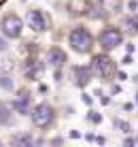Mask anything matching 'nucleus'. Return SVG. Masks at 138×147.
Segmentation results:
<instances>
[{"mask_svg":"<svg viewBox=\"0 0 138 147\" xmlns=\"http://www.w3.org/2000/svg\"><path fill=\"white\" fill-rule=\"evenodd\" d=\"M68 43L76 53H89L91 49H94V36H91V32L83 26H76V28L70 30Z\"/></svg>","mask_w":138,"mask_h":147,"instance_id":"1","label":"nucleus"},{"mask_svg":"<svg viewBox=\"0 0 138 147\" xmlns=\"http://www.w3.org/2000/svg\"><path fill=\"white\" fill-rule=\"evenodd\" d=\"M123 26L130 34H138V17H125Z\"/></svg>","mask_w":138,"mask_h":147,"instance_id":"14","label":"nucleus"},{"mask_svg":"<svg viewBox=\"0 0 138 147\" xmlns=\"http://www.w3.org/2000/svg\"><path fill=\"white\" fill-rule=\"evenodd\" d=\"M136 105H138V92H136Z\"/></svg>","mask_w":138,"mask_h":147,"instance_id":"20","label":"nucleus"},{"mask_svg":"<svg viewBox=\"0 0 138 147\" xmlns=\"http://www.w3.org/2000/svg\"><path fill=\"white\" fill-rule=\"evenodd\" d=\"M127 7H130V11H134V9L138 7V2H134V0H132V2H130V4H127Z\"/></svg>","mask_w":138,"mask_h":147,"instance_id":"18","label":"nucleus"},{"mask_svg":"<svg viewBox=\"0 0 138 147\" xmlns=\"http://www.w3.org/2000/svg\"><path fill=\"white\" fill-rule=\"evenodd\" d=\"M91 66H74L72 68V81L74 85H79V88H85V85L91 81Z\"/></svg>","mask_w":138,"mask_h":147,"instance_id":"7","label":"nucleus"},{"mask_svg":"<svg viewBox=\"0 0 138 147\" xmlns=\"http://www.w3.org/2000/svg\"><path fill=\"white\" fill-rule=\"evenodd\" d=\"M28 26L32 28L34 32H43V30H47V17H45V13L38 11V9L28 11Z\"/></svg>","mask_w":138,"mask_h":147,"instance_id":"6","label":"nucleus"},{"mask_svg":"<svg viewBox=\"0 0 138 147\" xmlns=\"http://www.w3.org/2000/svg\"><path fill=\"white\" fill-rule=\"evenodd\" d=\"M100 7L104 13H117L121 9V0H100Z\"/></svg>","mask_w":138,"mask_h":147,"instance_id":"11","label":"nucleus"},{"mask_svg":"<svg viewBox=\"0 0 138 147\" xmlns=\"http://www.w3.org/2000/svg\"><path fill=\"white\" fill-rule=\"evenodd\" d=\"M115 126L121 130V132H125V134L130 132V124H127V121H119V119H117V121H115Z\"/></svg>","mask_w":138,"mask_h":147,"instance_id":"16","label":"nucleus"},{"mask_svg":"<svg viewBox=\"0 0 138 147\" xmlns=\"http://www.w3.org/2000/svg\"><path fill=\"white\" fill-rule=\"evenodd\" d=\"M91 73L102 77V79H111V77H115L117 66H115V62L109 58V55H104V53L94 55V60H91Z\"/></svg>","mask_w":138,"mask_h":147,"instance_id":"2","label":"nucleus"},{"mask_svg":"<svg viewBox=\"0 0 138 147\" xmlns=\"http://www.w3.org/2000/svg\"><path fill=\"white\" fill-rule=\"evenodd\" d=\"M47 62L51 64V66L60 68V66H64V62H66V53L60 47H51L49 53H47Z\"/></svg>","mask_w":138,"mask_h":147,"instance_id":"8","label":"nucleus"},{"mask_svg":"<svg viewBox=\"0 0 138 147\" xmlns=\"http://www.w3.org/2000/svg\"><path fill=\"white\" fill-rule=\"evenodd\" d=\"M89 2L87 0H68V11L74 13V15H81V13H87L89 11Z\"/></svg>","mask_w":138,"mask_h":147,"instance_id":"10","label":"nucleus"},{"mask_svg":"<svg viewBox=\"0 0 138 147\" xmlns=\"http://www.w3.org/2000/svg\"><path fill=\"white\" fill-rule=\"evenodd\" d=\"M13 109L17 111V113H21V115L30 113V96H28V92H21V94H19V98L13 102Z\"/></svg>","mask_w":138,"mask_h":147,"instance_id":"9","label":"nucleus"},{"mask_svg":"<svg viewBox=\"0 0 138 147\" xmlns=\"http://www.w3.org/2000/svg\"><path fill=\"white\" fill-rule=\"evenodd\" d=\"M11 143H13V145H32L34 139H32L30 134H15L13 139H11Z\"/></svg>","mask_w":138,"mask_h":147,"instance_id":"13","label":"nucleus"},{"mask_svg":"<svg viewBox=\"0 0 138 147\" xmlns=\"http://www.w3.org/2000/svg\"><path fill=\"white\" fill-rule=\"evenodd\" d=\"M9 124H13V113L4 102H0V126H9Z\"/></svg>","mask_w":138,"mask_h":147,"instance_id":"12","label":"nucleus"},{"mask_svg":"<svg viewBox=\"0 0 138 147\" xmlns=\"http://www.w3.org/2000/svg\"><path fill=\"white\" fill-rule=\"evenodd\" d=\"M0 88L13 90V81H11V77H7V75H0Z\"/></svg>","mask_w":138,"mask_h":147,"instance_id":"15","label":"nucleus"},{"mask_svg":"<svg viewBox=\"0 0 138 147\" xmlns=\"http://www.w3.org/2000/svg\"><path fill=\"white\" fill-rule=\"evenodd\" d=\"M100 119H102V117H100L98 113H94V111L89 113V121H94V124H100Z\"/></svg>","mask_w":138,"mask_h":147,"instance_id":"17","label":"nucleus"},{"mask_svg":"<svg viewBox=\"0 0 138 147\" xmlns=\"http://www.w3.org/2000/svg\"><path fill=\"white\" fill-rule=\"evenodd\" d=\"M100 47L104 49V51H113V49H117L121 45V40H123V34H121V30L119 28H113V26H109V28H104L100 32Z\"/></svg>","mask_w":138,"mask_h":147,"instance_id":"3","label":"nucleus"},{"mask_svg":"<svg viewBox=\"0 0 138 147\" xmlns=\"http://www.w3.org/2000/svg\"><path fill=\"white\" fill-rule=\"evenodd\" d=\"M21 28H23V22L21 17H17V15H7V17H2V22H0V30H2L4 36L9 38H17L19 34H21Z\"/></svg>","mask_w":138,"mask_h":147,"instance_id":"5","label":"nucleus"},{"mask_svg":"<svg viewBox=\"0 0 138 147\" xmlns=\"http://www.w3.org/2000/svg\"><path fill=\"white\" fill-rule=\"evenodd\" d=\"M32 121L36 128H47V126L53 121V109H51V105L47 102H40L34 107L32 111Z\"/></svg>","mask_w":138,"mask_h":147,"instance_id":"4","label":"nucleus"},{"mask_svg":"<svg viewBox=\"0 0 138 147\" xmlns=\"http://www.w3.org/2000/svg\"><path fill=\"white\" fill-rule=\"evenodd\" d=\"M0 49H7V43H4L2 38H0Z\"/></svg>","mask_w":138,"mask_h":147,"instance_id":"19","label":"nucleus"},{"mask_svg":"<svg viewBox=\"0 0 138 147\" xmlns=\"http://www.w3.org/2000/svg\"><path fill=\"white\" fill-rule=\"evenodd\" d=\"M4 2H7V0H0V4H4Z\"/></svg>","mask_w":138,"mask_h":147,"instance_id":"21","label":"nucleus"}]
</instances>
